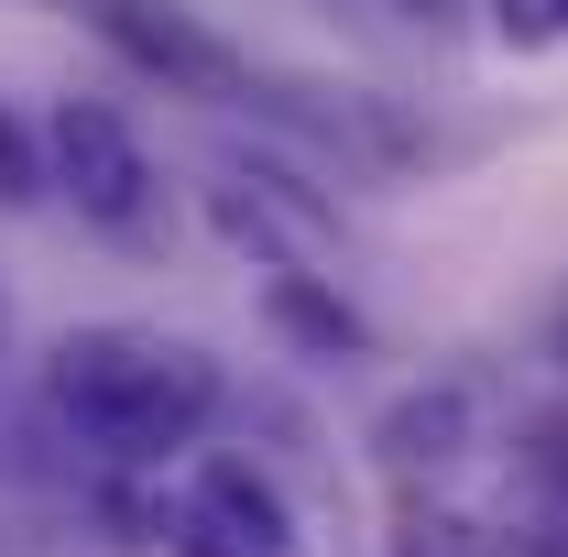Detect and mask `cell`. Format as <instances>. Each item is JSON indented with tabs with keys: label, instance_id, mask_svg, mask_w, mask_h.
Returning <instances> with one entry per match:
<instances>
[{
	"label": "cell",
	"instance_id": "13",
	"mask_svg": "<svg viewBox=\"0 0 568 557\" xmlns=\"http://www.w3.org/2000/svg\"><path fill=\"white\" fill-rule=\"evenodd\" d=\"M405 11H437V0H405Z\"/></svg>",
	"mask_w": 568,
	"mask_h": 557
},
{
	"label": "cell",
	"instance_id": "12",
	"mask_svg": "<svg viewBox=\"0 0 568 557\" xmlns=\"http://www.w3.org/2000/svg\"><path fill=\"white\" fill-rule=\"evenodd\" d=\"M558 361H568V306H558Z\"/></svg>",
	"mask_w": 568,
	"mask_h": 557
},
{
	"label": "cell",
	"instance_id": "7",
	"mask_svg": "<svg viewBox=\"0 0 568 557\" xmlns=\"http://www.w3.org/2000/svg\"><path fill=\"white\" fill-rule=\"evenodd\" d=\"M263 317H274L295 350H317V361H361V350H372V317H361L328 274H263Z\"/></svg>",
	"mask_w": 568,
	"mask_h": 557
},
{
	"label": "cell",
	"instance_id": "9",
	"mask_svg": "<svg viewBox=\"0 0 568 557\" xmlns=\"http://www.w3.org/2000/svg\"><path fill=\"white\" fill-rule=\"evenodd\" d=\"M514 470L536 492V514H568V405H536L514 426Z\"/></svg>",
	"mask_w": 568,
	"mask_h": 557
},
{
	"label": "cell",
	"instance_id": "4",
	"mask_svg": "<svg viewBox=\"0 0 568 557\" xmlns=\"http://www.w3.org/2000/svg\"><path fill=\"white\" fill-rule=\"evenodd\" d=\"M164 557H295V503L263 459L209 448L164 492Z\"/></svg>",
	"mask_w": 568,
	"mask_h": 557
},
{
	"label": "cell",
	"instance_id": "3",
	"mask_svg": "<svg viewBox=\"0 0 568 557\" xmlns=\"http://www.w3.org/2000/svg\"><path fill=\"white\" fill-rule=\"evenodd\" d=\"M209 230L252 274H328L339 263V209L295 164H219L209 175Z\"/></svg>",
	"mask_w": 568,
	"mask_h": 557
},
{
	"label": "cell",
	"instance_id": "2",
	"mask_svg": "<svg viewBox=\"0 0 568 557\" xmlns=\"http://www.w3.org/2000/svg\"><path fill=\"white\" fill-rule=\"evenodd\" d=\"M44 164H55V198H67L88 230H110V241H153L164 186H153L142 132L110 110V99H55V110H44Z\"/></svg>",
	"mask_w": 568,
	"mask_h": 557
},
{
	"label": "cell",
	"instance_id": "1",
	"mask_svg": "<svg viewBox=\"0 0 568 557\" xmlns=\"http://www.w3.org/2000/svg\"><path fill=\"white\" fill-rule=\"evenodd\" d=\"M230 405L219 350L164 340V328H67L44 350V416L67 448H88L99 470H153L175 448H197Z\"/></svg>",
	"mask_w": 568,
	"mask_h": 557
},
{
	"label": "cell",
	"instance_id": "10",
	"mask_svg": "<svg viewBox=\"0 0 568 557\" xmlns=\"http://www.w3.org/2000/svg\"><path fill=\"white\" fill-rule=\"evenodd\" d=\"M55 198V164H44V132L0 99V209H44Z\"/></svg>",
	"mask_w": 568,
	"mask_h": 557
},
{
	"label": "cell",
	"instance_id": "11",
	"mask_svg": "<svg viewBox=\"0 0 568 557\" xmlns=\"http://www.w3.org/2000/svg\"><path fill=\"white\" fill-rule=\"evenodd\" d=\"M493 33L514 55H558L568 44V0H493Z\"/></svg>",
	"mask_w": 568,
	"mask_h": 557
},
{
	"label": "cell",
	"instance_id": "8",
	"mask_svg": "<svg viewBox=\"0 0 568 557\" xmlns=\"http://www.w3.org/2000/svg\"><path fill=\"white\" fill-rule=\"evenodd\" d=\"M394 557H514V536L459 514V503H405L394 514Z\"/></svg>",
	"mask_w": 568,
	"mask_h": 557
},
{
	"label": "cell",
	"instance_id": "5",
	"mask_svg": "<svg viewBox=\"0 0 568 557\" xmlns=\"http://www.w3.org/2000/svg\"><path fill=\"white\" fill-rule=\"evenodd\" d=\"M88 33L175 99H252V55L219 22H197L186 0H88Z\"/></svg>",
	"mask_w": 568,
	"mask_h": 557
},
{
	"label": "cell",
	"instance_id": "6",
	"mask_svg": "<svg viewBox=\"0 0 568 557\" xmlns=\"http://www.w3.org/2000/svg\"><path fill=\"white\" fill-rule=\"evenodd\" d=\"M470 426H481L470 383H459V372H437V383H405V394L372 416V437H361V448H372L383 470H405V482H416V470H448V459H470Z\"/></svg>",
	"mask_w": 568,
	"mask_h": 557
}]
</instances>
